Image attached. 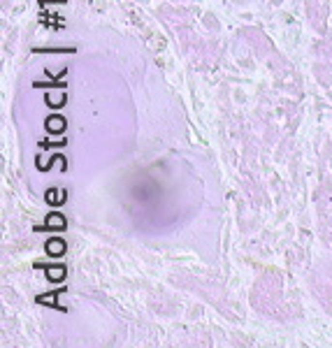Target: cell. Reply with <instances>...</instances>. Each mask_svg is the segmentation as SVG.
<instances>
[{"label":"cell","instance_id":"cell-1","mask_svg":"<svg viewBox=\"0 0 332 348\" xmlns=\"http://www.w3.org/2000/svg\"><path fill=\"white\" fill-rule=\"evenodd\" d=\"M46 128H49L51 133H60V130L65 128V119H60V116H51V119H46Z\"/></svg>","mask_w":332,"mask_h":348},{"label":"cell","instance_id":"cell-2","mask_svg":"<svg viewBox=\"0 0 332 348\" xmlns=\"http://www.w3.org/2000/svg\"><path fill=\"white\" fill-rule=\"evenodd\" d=\"M46 251H49L51 256H60V253L65 251V244H63L60 239H51V242L46 244Z\"/></svg>","mask_w":332,"mask_h":348},{"label":"cell","instance_id":"cell-3","mask_svg":"<svg viewBox=\"0 0 332 348\" xmlns=\"http://www.w3.org/2000/svg\"><path fill=\"white\" fill-rule=\"evenodd\" d=\"M46 276L51 281H60L65 276V267H60V265L58 267H46Z\"/></svg>","mask_w":332,"mask_h":348},{"label":"cell","instance_id":"cell-4","mask_svg":"<svg viewBox=\"0 0 332 348\" xmlns=\"http://www.w3.org/2000/svg\"><path fill=\"white\" fill-rule=\"evenodd\" d=\"M63 225H65V218L58 216V213H51V216L46 218V227H63Z\"/></svg>","mask_w":332,"mask_h":348}]
</instances>
